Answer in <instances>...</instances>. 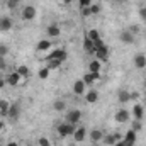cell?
<instances>
[{
    "label": "cell",
    "instance_id": "3957f363",
    "mask_svg": "<svg viewBox=\"0 0 146 146\" xmlns=\"http://www.w3.org/2000/svg\"><path fill=\"white\" fill-rule=\"evenodd\" d=\"M122 139V134H119V133H112V134H104V138H102V141L106 143L107 146H114L117 141H121Z\"/></svg>",
    "mask_w": 146,
    "mask_h": 146
},
{
    "label": "cell",
    "instance_id": "8fae6325",
    "mask_svg": "<svg viewBox=\"0 0 146 146\" xmlns=\"http://www.w3.org/2000/svg\"><path fill=\"white\" fill-rule=\"evenodd\" d=\"M19 115H21V106L19 104H10V109H9V115L7 117L10 121H17Z\"/></svg>",
    "mask_w": 146,
    "mask_h": 146
},
{
    "label": "cell",
    "instance_id": "4316f807",
    "mask_svg": "<svg viewBox=\"0 0 146 146\" xmlns=\"http://www.w3.org/2000/svg\"><path fill=\"white\" fill-rule=\"evenodd\" d=\"M87 37H90L92 41H97V39H100V33H99L97 29H90V31L87 33Z\"/></svg>",
    "mask_w": 146,
    "mask_h": 146
},
{
    "label": "cell",
    "instance_id": "ee69618b",
    "mask_svg": "<svg viewBox=\"0 0 146 146\" xmlns=\"http://www.w3.org/2000/svg\"><path fill=\"white\" fill-rule=\"evenodd\" d=\"M63 3H65V5H70V3H72V0H63Z\"/></svg>",
    "mask_w": 146,
    "mask_h": 146
},
{
    "label": "cell",
    "instance_id": "d590c367",
    "mask_svg": "<svg viewBox=\"0 0 146 146\" xmlns=\"http://www.w3.org/2000/svg\"><path fill=\"white\" fill-rule=\"evenodd\" d=\"M7 54H9V48H7L5 44H0V56H3V58H5Z\"/></svg>",
    "mask_w": 146,
    "mask_h": 146
},
{
    "label": "cell",
    "instance_id": "e575fe53",
    "mask_svg": "<svg viewBox=\"0 0 146 146\" xmlns=\"http://www.w3.org/2000/svg\"><path fill=\"white\" fill-rule=\"evenodd\" d=\"M80 12H82V15H83V17H88V15H92V10H90V7H83V9H80Z\"/></svg>",
    "mask_w": 146,
    "mask_h": 146
},
{
    "label": "cell",
    "instance_id": "cb8c5ba5",
    "mask_svg": "<svg viewBox=\"0 0 146 146\" xmlns=\"http://www.w3.org/2000/svg\"><path fill=\"white\" fill-rule=\"evenodd\" d=\"M131 100V92L129 90H121L119 92V102L121 104H127Z\"/></svg>",
    "mask_w": 146,
    "mask_h": 146
},
{
    "label": "cell",
    "instance_id": "7402d4cb",
    "mask_svg": "<svg viewBox=\"0 0 146 146\" xmlns=\"http://www.w3.org/2000/svg\"><path fill=\"white\" fill-rule=\"evenodd\" d=\"M83 49L87 51V53H95V46H94V41L90 39V37L85 36L83 39Z\"/></svg>",
    "mask_w": 146,
    "mask_h": 146
},
{
    "label": "cell",
    "instance_id": "f6af8a7d",
    "mask_svg": "<svg viewBox=\"0 0 146 146\" xmlns=\"http://www.w3.org/2000/svg\"><path fill=\"white\" fill-rule=\"evenodd\" d=\"M3 126H5V124H3V121H0V131L3 129Z\"/></svg>",
    "mask_w": 146,
    "mask_h": 146
},
{
    "label": "cell",
    "instance_id": "836d02e7",
    "mask_svg": "<svg viewBox=\"0 0 146 146\" xmlns=\"http://www.w3.org/2000/svg\"><path fill=\"white\" fill-rule=\"evenodd\" d=\"M37 143H39V146H51L49 139H48V138H44V136H42V138H39V139H37Z\"/></svg>",
    "mask_w": 146,
    "mask_h": 146
},
{
    "label": "cell",
    "instance_id": "83f0119b",
    "mask_svg": "<svg viewBox=\"0 0 146 146\" xmlns=\"http://www.w3.org/2000/svg\"><path fill=\"white\" fill-rule=\"evenodd\" d=\"M46 63H48L46 66H48L49 70H56V68L61 66V61H58V60H51V61H46Z\"/></svg>",
    "mask_w": 146,
    "mask_h": 146
},
{
    "label": "cell",
    "instance_id": "d6986e66",
    "mask_svg": "<svg viewBox=\"0 0 146 146\" xmlns=\"http://www.w3.org/2000/svg\"><path fill=\"white\" fill-rule=\"evenodd\" d=\"M143 114H145V109H143L141 104H136V106L133 107V117H134V119L143 121Z\"/></svg>",
    "mask_w": 146,
    "mask_h": 146
},
{
    "label": "cell",
    "instance_id": "7a4b0ae2",
    "mask_svg": "<svg viewBox=\"0 0 146 146\" xmlns=\"http://www.w3.org/2000/svg\"><path fill=\"white\" fill-rule=\"evenodd\" d=\"M75 124H70V122H63V124H60L58 126V134L61 136V138H66V136H73V133H75Z\"/></svg>",
    "mask_w": 146,
    "mask_h": 146
},
{
    "label": "cell",
    "instance_id": "8992f818",
    "mask_svg": "<svg viewBox=\"0 0 146 146\" xmlns=\"http://www.w3.org/2000/svg\"><path fill=\"white\" fill-rule=\"evenodd\" d=\"M136 131H133V129H127L126 131V134L122 136V141L126 143L127 146H134V143H136Z\"/></svg>",
    "mask_w": 146,
    "mask_h": 146
},
{
    "label": "cell",
    "instance_id": "277c9868",
    "mask_svg": "<svg viewBox=\"0 0 146 146\" xmlns=\"http://www.w3.org/2000/svg\"><path fill=\"white\" fill-rule=\"evenodd\" d=\"M83 83L88 87V85H94L95 82H99L100 80V73H90V72H87L85 75H83Z\"/></svg>",
    "mask_w": 146,
    "mask_h": 146
},
{
    "label": "cell",
    "instance_id": "f546056e",
    "mask_svg": "<svg viewBox=\"0 0 146 146\" xmlns=\"http://www.w3.org/2000/svg\"><path fill=\"white\" fill-rule=\"evenodd\" d=\"M49 72H51V70H49L48 66H44V68H41V70H39L37 76H39L41 80H44V78H48V76H49Z\"/></svg>",
    "mask_w": 146,
    "mask_h": 146
},
{
    "label": "cell",
    "instance_id": "b9f144b4",
    "mask_svg": "<svg viewBox=\"0 0 146 146\" xmlns=\"http://www.w3.org/2000/svg\"><path fill=\"white\" fill-rule=\"evenodd\" d=\"M5 146H19V143H17V141H9Z\"/></svg>",
    "mask_w": 146,
    "mask_h": 146
},
{
    "label": "cell",
    "instance_id": "60d3db41",
    "mask_svg": "<svg viewBox=\"0 0 146 146\" xmlns=\"http://www.w3.org/2000/svg\"><path fill=\"white\" fill-rule=\"evenodd\" d=\"M7 85V82H5V78H0V88H3Z\"/></svg>",
    "mask_w": 146,
    "mask_h": 146
},
{
    "label": "cell",
    "instance_id": "1f68e13d",
    "mask_svg": "<svg viewBox=\"0 0 146 146\" xmlns=\"http://www.w3.org/2000/svg\"><path fill=\"white\" fill-rule=\"evenodd\" d=\"M90 10H92V15H95V14L100 12V5H99V3H92V5H90Z\"/></svg>",
    "mask_w": 146,
    "mask_h": 146
},
{
    "label": "cell",
    "instance_id": "d6a6232c",
    "mask_svg": "<svg viewBox=\"0 0 146 146\" xmlns=\"http://www.w3.org/2000/svg\"><path fill=\"white\" fill-rule=\"evenodd\" d=\"M17 5H19V0H7V7H9L10 10H14Z\"/></svg>",
    "mask_w": 146,
    "mask_h": 146
},
{
    "label": "cell",
    "instance_id": "4dcf8cb0",
    "mask_svg": "<svg viewBox=\"0 0 146 146\" xmlns=\"http://www.w3.org/2000/svg\"><path fill=\"white\" fill-rule=\"evenodd\" d=\"M131 129H133V131H136V133H139V131L143 129V122H141V121H138V119H134V122H133Z\"/></svg>",
    "mask_w": 146,
    "mask_h": 146
},
{
    "label": "cell",
    "instance_id": "484cf974",
    "mask_svg": "<svg viewBox=\"0 0 146 146\" xmlns=\"http://www.w3.org/2000/svg\"><path fill=\"white\" fill-rule=\"evenodd\" d=\"M53 107H54V110H58V112H63V110L66 109V104H65V100H61V99H58V100H54V104H53Z\"/></svg>",
    "mask_w": 146,
    "mask_h": 146
},
{
    "label": "cell",
    "instance_id": "e0dca14e",
    "mask_svg": "<svg viewBox=\"0 0 146 146\" xmlns=\"http://www.w3.org/2000/svg\"><path fill=\"white\" fill-rule=\"evenodd\" d=\"M46 33H48V36H49V37H58L60 34H61V29H60V26L51 24V26H48Z\"/></svg>",
    "mask_w": 146,
    "mask_h": 146
},
{
    "label": "cell",
    "instance_id": "4fadbf2b",
    "mask_svg": "<svg viewBox=\"0 0 146 146\" xmlns=\"http://www.w3.org/2000/svg\"><path fill=\"white\" fill-rule=\"evenodd\" d=\"M119 37H121V41L122 42H126V44H133L134 42V34L127 29V31H122L121 34H119Z\"/></svg>",
    "mask_w": 146,
    "mask_h": 146
},
{
    "label": "cell",
    "instance_id": "7bdbcfd3",
    "mask_svg": "<svg viewBox=\"0 0 146 146\" xmlns=\"http://www.w3.org/2000/svg\"><path fill=\"white\" fill-rule=\"evenodd\" d=\"M114 146H127V145H126V143H124V141L121 139V141H117V143H115V145H114Z\"/></svg>",
    "mask_w": 146,
    "mask_h": 146
},
{
    "label": "cell",
    "instance_id": "ac0fdd59",
    "mask_svg": "<svg viewBox=\"0 0 146 146\" xmlns=\"http://www.w3.org/2000/svg\"><path fill=\"white\" fill-rule=\"evenodd\" d=\"M102 138H104V133L100 129H92L90 131V141L92 143H99V141H102Z\"/></svg>",
    "mask_w": 146,
    "mask_h": 146
},
{
    "label": "cell",
    "instance_id": "9c48e42d",
    "mask_svg": "<svg viewBox=\"0 0 146 146\" xmlns=\"http://www.w3.org/2000/svg\"><path fill=\"white\" fill-rule=\"evenodd\" d=\"M21 75L17 72H12V73H9L7 75V78H5V82H7V85H10V87H15V85H19L21 83Z\"/></svg>",
    "mask_w": 146,
    "mask_h": 146
},
{
    "label": "cell",
    "instance_id": "7c38bea8",
    "mask_svg": "<svg viewBox=\"0 0 146 146\" xmlns=\"http://www.w3.org/2000/svg\"><path fill=\"white\" fill-rule=\"evenodd\" d=\"M85 136H87V127H76L75 129V133H73V139L76 141V143H82L83 139H85Z\"/></svg>",
    "mask_w": 146,
    "mask_h": 146
},
{
    "label": "cell",
    "instance_id": "2e32d148",
    "mask_svg": "<svg viewBox=\"0 0 146 146\" xmlns=\"http://www.w3.org/2000/svg\"><path fill=\"white\" fill-rule=\"evenodd\" d=\"M134 66H136V68H139V70L146 68V56L143 54V53L134 56Z\"/></svg>",
    "mask_w": 146,
    "mask_h": 146
},
{
    "label": "cell",
    "instance_id": "74e56055",
    "mask_svg": "<svg viewBox=\"0 0 146 146\" xmlns=\"http://www.w3.org/2000/svg\"><path fill=\"white\" fill-rule=\"evenodd\" d=\"M139 17H141V21L146 22V7H141L139 9Z\"/></svg>",
    "mask_w": 146,
    "mask_h": 146
},
{
    "label": "cell",
    "instance_id": "6da1fadb",
    "mask_svg": "<svg viewBox=\"0 0 146 146\" xmlns=\"http://www.w3.org/2000/svg\"><path fill=\"white\" fill-rule=\"evenodd\" d=\"M66 58H68V53L65 51V49H54V51H51L49 54H46L44 56V60L46 61H51V60H58V61H66Z\"/></svg>",
    "mask_w": 146,
    "mask_h": 146
},
{
    "label": "cell",
    "instance_id": "ffe728a7",
    "mask_svg": "<svg viewBox=\"0 0 146 146\" xmlns=\"http://www.w3.org/2000/svg\"><path fill=\"white\" fill-rule=\"evenodd\" d=\"M100 63H102V61H99V60H92V61L88 63V72L90 73H100V68H102Z\"/></svg>",
    "mask_w": 146,
    "mask_h": 146
},
{
    "label": "cell",
    "instance_id": "c3c4849f",
    "mask_svg": "<svg viewBox=\"0 0 146 146\" xmlns=\"http://www.w3.org/2000/svg\"><path fill=\"white\" fill-rule=\"evenodd\" d=\"M26 146H34V145H31V143H27V145H26Z\"/></svg>",
    "mask_w": 146,
    "mask_h": 146
},
{
    "label": "cell",
    "instance_id": "9a60e30c",
    "mask_svg": "<svg viewBox=\"0 0 146 146\" xmlns=\"http://www.w3.org/2000/svg\"><path fill=\"white\" fill-rule=\"evenodd\" d=\"M12 29V19L10 17H2L0 19V31L2 33H7Z\"/></svg>",
    "mask_w": 146,
    "mask_h": 146
},
{
    "label": "cell",
    "instance_id": "7dc6e473",
    "mask_svg": "<svg viewBox=\"0 0 146 146\" xmlns=\"http://www.w3.org/2000/svg\"><path fill=\"white\" fill-rule=\"evenodd\" d=\"M92 146H100L99 143H92Z\"/></svg>",
    "mask_w": 146,
    "mask_h": 146
},
{
    "label": "cell",
    "instance_id": "ba28073f",
    "mask_svg": "<svg viewBox=\"0 0 146 146\" xmlns=\"http://www.w3.org/2000/svg\"><path fill=\"white\" fill-rule=\"evenodd\" d=\"M36 17V9L34 5H26L24 10H22V19L24 21H33Z\"/></svg>",
    "mask_w": 146,
    "mask_h": 146
},
{
    "label": "cell",
    "instance_id": "ab89813d",
    "mask_svg": "<svg viewBox=\"0 0 146 146\" xmlns=\"http://www.w3.org/2000/svg\"><path fill=\"white\" fill-rule=\"evenodd\" d=\"M139 99V94L138 92H131V100H138Z\"/></svg>",
    "mask_w": 146,
    "mask_h": 146
},
{
    "label": "cell",
    "instance_id": "30bf717a",
    "mask_svg": "<svg viewBox=\"0 0 146 146\" xmlns=\"http://www.w3.org/2000/svg\"><path fill=\"white\" fill-rule=\"evenodd\" d=\"M85 92H87V85L83 83V80H76L73 83V94L75 95H85Z\"/></svg>",
    "mask_w": 146,
    "mask_h": 146
},
{
    "label": "cell",
    "instance_id": "5b68a950",
    "mask_svg": "<svg viewBox=\"0 0 146 146\" xmlns=\"http://www.w3.org/2000/svg\"><path fill=\"white\" fill-rule=\"evenodd\" d=\"M129 115H131V112H127L126 109H121V110H117V114L114 115V119H115L117 124H124V122L129 121Z\"/></svg>",
    "mask_w": 146,
    "mask_h": 146
},
{
    "label": "cell",
    "instance_id": "8d00e7d4",
    "mask_svg": "<svg viewBox=\"0 0 146 146\" xmlns=\"http://www.w3.org/2000/svg\"><path fill=\"white\" fill-rule=\"evenodd\" d=\"M78 3H80V9H83V7H90L92 0H78Z\"/></svg>",
    "mask_w": 146,
    "mask_h": 146
},
{
    "label": "cell",
    "instance_id": "f35d334b",
    "mask_svg": "<svg viewBox=\"0 0 146 146\" xmlns=\"http://www.w3.org/2000/svg\"><path fill=\"white\" fill-rule=\"evenodd\" d=\"M5 68H7V63H5V58H3V56H0V70L3 72Z\"/></svg>",
    "mask_w": 146,
    "mask_h": 146
},
{
    "label": "cell",
    "instance_id": "bcb514c9",
    "mask_svg": "<svg viewBox=\"0 0 146 146\" xmlns=\"http://www.w3.org/2000/svg\"><path fill=\"white\" fill-rule=\"evenodd\" d=\"M114 2H115V3H124L126 0H114Z\"/></svg>",
    "mask_w": 146,
    "mask_h": 146
},
{
    "label": "cell",
    "instance_id": "52a82bcc",
    "mask_svg": "<svg viewBox=\"0 0 146 146\" xmlns=\"http://www.w3.org/2000/svg\"><path fill=\"white\" fill-rule=\"evenodd\" d=\"M80 119H82V112L78 109H73L66 114V122H70V124H75V126H76V122H78Z\"/></svg>",
    "mask_w": 146,
    "mask_h": 146
},
{
    "label": "cell",
    "instance_id": "44dd1931",
    "mask_svg": "<svg viewBox=\"0 0 146 146\" xmlns=\"http://www.w3.org/2000/svg\"><path fill=\"white\" fill-rule=\"evenodd\" d=\"M85 99H87L88 104H94L99 99V92L97 90H88V92H85Z\"/></svg>",
    "mask_w": 146,
    "mask_h": 146
},
{
    "label": "cell",
    "instance_id": "d4e9b609",
    "mask_svg": "<svg viewBox=\"0 0 146 146\" xmlns=\"http://www.w3.org/2000/svg\"><path fill=\"white\" fill-rule=\"evenodd\" d=\"M9 109H10L9 100H0V115L7 117V115H9Z\"/></svg>",
    "mask_w": 146,
    "mask_h": 146
},
{
    "label": "cell",
    "instance_id": "f1b7e54d",
    "mask_svg": "<svg viewBox=\"0 0 146 146\" xmlns=\"http://www.w3.org/2000/svg\"><path fill=\"white\" fill-rule=\"evenodd\" d=\"M15 72L19 73V75H21V76H27V75H29V68H27V66H26V65H19V66H17V70H15Z\"/></svg>",
    "mask_w": 146,
    "mask_h": 146
},
{
    "label": "cell",
    "instance_id": "5bb4252c",
    "mask_svg": "<svg viewBox=\"0 0 146 146\" xmlns=\"http://www.w3.org/2000/svg\"><path fill=\"white\" fill-rule=\"evenodd\" d=\"M95 54H97V60H99V61H107V58H109V49H107V46L99 48V49L95 51Z\"/></svg>",
    "mask_w": 146,
    "mask_h": 146
},
{
    "label": "cell",
    "instance_id": "603a6c76",
    "mask_svg": "<svg viewBox=\"0 0 146 146\" xmlns=\"http://www.w3.org/2000/svg\"><path fill=\"white\" fill-rule=\"evenodd\" d=\"M51 48V41H48V39H42V41H39L36 46V49L39 53H42V51H48Z\"/></svg>",
    "mask_w": 146,
    "mask_h": 146
}]
</instances>
